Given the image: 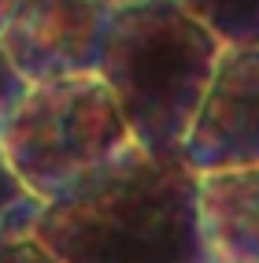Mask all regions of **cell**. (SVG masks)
<instances>
[{"instance_id":"1","label":"cell","mask_w":259,"mask_h":263,"mask_svg":"<svg viewBox=\"0 0 259 263\" xmlns=\"http://www.w3.org/2000/svg\"><path fill=\"white\" fill-rule=\"evenodd\" d=\"M37 234L63 263H211L200 226V174L182 152L130 145L48 200Z\"/></svg>"},{"instance_id":"2","label":"cell","mask_w":259,"mask_h":263,"mask_svg":"<svg viewBox=\"0 0 259 263\" xmlns=\"http://www.w3.org/2000/svg\"><path fill=\"white\" fill-rule=\"evenodd\" d=\"M222 48L182 0H126L108 11L96 74L141 148L182 152Z\"/></svg>"},{"instance_id":"3","label":"cell","mask_w":259,"mask_h":263,"mask_svg":"<svg viewBox=\"0 0 259 263\" xmlns=\"http://www.w3.org/2000/svg\"><path fill=\"white\" fill-rule=\"evenodd\" d=\"M133 145L100 74L30 82L0 126V148L19 178L48 204Z\"/></svg>"},{"instance_id":"4","label":"cell","mask_w":259,"mask_h":263,"mask_svg":"<svg viewBox=\"0 0 259 263\" xmlns=\"http://www.w3.org/2000/svg\"><path fill=\"white\" fill-rule=\"evenodd\" d=\"M182 156L196 174L259 167V41L222 48Z\"/></svg>"},{"instance_id":"5","label":"cell","mask_w":259,"mask_h":263,"mask_svg":"<svg viewBox=\"0 0 259 263\" xmlns=\"http://www.w3.org/2000/svg\"><path fill=\"white\" fill-rule=\"evenodd\" d=\"M111 4L104 0H23L0 41L26 82L96 74Z\"/></svg>"},{"instance_id":"6","label":"cell","mask_w":259,"mask_h":263,"mask_svg":"<svg viewBox=\"0 0 259 263\" xmlns=\"http://www.w3.org/2000/svg\"><path fill=\"white\" fill-rule=\"evenodd\" d=\"M200 226L211 263H259V167L200 174Z\"/></svg>"},{"instance_id":"7","label":"cell","mask_w":259,"mask_h":263,"mask_svg":"<svg viewBox=\"0 0 259 263\" xmlns=\"http://www.w3.org/2000/svg\"><path fill=\"white\" fill-rule=\"evenodd\" d=\"M41 212H45V200L19 178L8 152L0 148V245L33 234Z\"/></svg>"},{"instance_id":"8","label":"cell","mask_w":259,"mask_h":263,"mask_svg":"<svg viewBox=\"0 0 259 263\" xmlns=\"http://www.w3.org/2000/svg\"><path fill=\"white\" fill-rule=\"evenodd\" d=\"M226 45L259 41V0H182Z\"/></svg>"},{"instance_id":"9","label":"cell","mask_w":259,"mask_h":263,"mask_svg":"<svg viewBox=\"0 0 259 263\" xmlns=\"http://www.w3.org/2000/svg\"><path fill=\"white\" fill-rule=\"evenodd\" d=\"M26 89H30L26 74L11 63V56H8L4 41H0V126H4V119L11 115L15 104L23 100V93H26Z\"/></svg>"},{"instance_id":"10","label":"cell","mask_w":259,"mask_h":263,"mask_svg":"<svg viewBox=\"0 0 259 263\" xmlns=\"http://www.w3.org/2000/svg\"><path fill=\"white\" fill-rule=\"evenodd\" d=\"M0 263H63L37 234H26V237H15L0 245Z\"/></svg>"},{"instance_id":"11","label":"cell","mask_w":259,"mask_h":263,"mask_svg":"<svg viewBox=\"0 0 259 263\" xmlns=\"http://www.w3.org/2000/svg\"><path fill=\"white\" fill-rule=\"evenodd\" d=\"M23 4V0H0V30H4V23H8V15L15 11V8H19Z\"/></svg>"},{"instance_id":"12","label":"cell","mask_w":259,"mask_h":263,"mask_svg":"<svg viewBox=\"0 0 259 263\" xmlns=\"http://www.w3.org/2000/svg\"><path fill=\"white\" fill-rule=\"evenodd\" d=\"M104 4H111V8H115V4H126V0H104Z\"/></svg>"}]
</instances>
